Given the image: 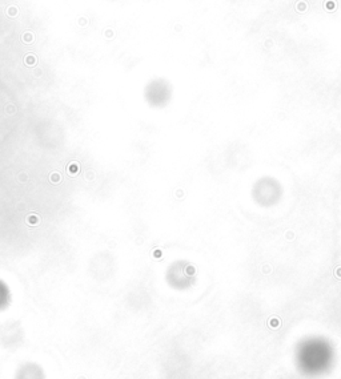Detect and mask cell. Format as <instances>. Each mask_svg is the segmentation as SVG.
Here are the masks:
<instances>
[{
    "mask_svg": "<svg viewBox=\"0 0 341 379\" xmlns=\"http://www.w3.org/2000/svg\"><path fill=\"white\" fill-rule=\"evenodd\" d=\"M15 379H46V374L38 363L28 362L17 368Z\"/></svg>",
    "mask_w": 341,
    "mask_h": 379,
    "instance_id": "cell-2",
    "label": "cell"
},
{
    "mask_svg": "<svg viewBox=\"0 0 341 379\" xmlns=\"http://www.w3.org/2000/svg\"><path fill=\"white\" fill-rule=\"evenodd\" d=\"M336 363V350L324 336H308L295 350V365L308 378L324 376Z\"/></svg>",
    "mask_w": 341,
    "mask_h": 379,
    "instance_id": "cell-1",
    "label": "cell"
}]
</instances>
